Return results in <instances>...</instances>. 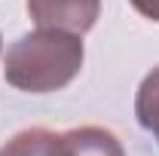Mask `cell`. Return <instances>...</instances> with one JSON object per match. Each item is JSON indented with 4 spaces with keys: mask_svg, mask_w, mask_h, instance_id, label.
I'll return each instance as SVG.
<instances>
[{
    "mask_svg": "<svg viewBox=\"0 0 159 156\" xmlns=\"http://www.w3.org/2000/svg\"><path fill=\"white\" fill-rule=\"evenodd\" d=\"M83 67L80 34L37 28L34 34L19 37L3 58V77L21 92H55L67 86Z\"/></svg>",
    "mask_w": 159,
    "mask_h": 156,
    "instance_id": "obj_1",
    "label": "cell"
},
{
    "mask_svg": "<svg viewBox=\"0 0 159 156\" xmlns=\"http://www.w3.org/2000/svg\"><path fill=\"white\" fill-rule=\"evenodd\" d=\"M101 0H28V12L37 28L86 34L98 19Z\"/></svg>",
    "mask_w": 159,
    "mask_h": 156,
    "instance_id": "obj_2",
    "label": "cell"
},
{
    "mask_svg": "<svg viewBox=\"0 0 159 156\" xmlns=\"http://www.w3.org/2000/svg\"><path fill=\"white\" fill-rule=\"evenodd\" d=\"M61 141L67 156H125L116 138L107 129H95V126L61 132Z\"/></svg>",
    "mask_w": 159,
    "mask_h": 156,
    "instance_id": "obj_3",
    "label": "cell"
},
{
    "mask_svg": "<svg viewBox=\"0 0 159 156\" xmlns=\"http://www.w3.org/2000/svg\"><path fill=\"white\" fill-rule=\"evenodd\" d=\"M0 156H67L64 153V141L55 132H46V129H28L16 135Z\"/></svg>",
    "mask_w": 159,
    "mask_h": 156,
    "instance_id": "obj_4",
    "label": "cell"
},
{
    "mask_svg": "<svg viewBox=\"0 0 159 156\" xmlns=\"http://www.w3.org/2000/svg\"><path fill=\"white\" fill-rule=\"evenodd\" d=\"M135 117L159 141V67H153L141 83L138 98H135Z\"/></svg>",
    "mask_w": 159,
    "mask_h": 156,
    "instance_id": "obj_5",
    "label": "cell"
},
{
    "mask_svg": "<svg viewBox=\"0 0 159 156\" xmlns=\"http://www.w3.org/2000/svg\"><path fill=\"white\" fill-rule=\"evenodd\" d=\"M132 6L138 9L144 19H153V21H159V0H132Z\"/></svg>",
    "mask_w": 159,
    "mask_h": 156,
    "instance_id": "obj_6",
    "label": "cell"
}]
</instances>
